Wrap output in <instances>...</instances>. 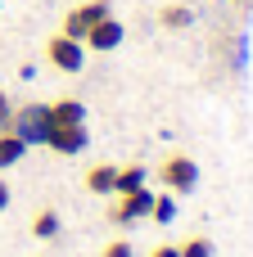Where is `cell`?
Segmentation results:
<instances>
[{
  "label": "cell",
  "mask_w": 253,
  "mask_h": 257,
  "mask_svg": "<svg viewBox=\"0 0 253 257\" xmlns=\"http://www.w3.org/2000/svg\"><path fill=\"white\" fill-rule=\"evenodd\" d=\"M9 131L27 145H45L50 136V104H23L14 117H9Z\"/></svg>",
  "instance_id": "obj_1"
},
{
  "label": "cell",
  "mask_w": 253,
  "mask_h": 257,
  "mask_svg": "<svg viewBox=\"0 0 253 257\" xmlns=\"http://www.w3.org/2000/svg\"><path fill=\"white\" fill-rule=\"evenodd\" d=\"M158 181H163L172 194H190V190L199 185V163H195L190 154H167L163 167H158Z\"/></svg>",
  "instance_id": "obj_2"
},
{
  "label": "cell",
  "mask_w": 253,
  "mask_h": 257,
  "mask_svg": "<svg viewBox=\"0 0 253 257\" xmlns=\"http://www.w3.org/2000/svg\"><path fill=\"white\" fill-rule=\"evenodd\" d=\"M100 18H109V0H81V5H72V9L63 14V36L86 41V32H91Z\"/></svg>",
  "instance_id": "obj_3"
},
{
  "label": "cell",
  "mask_w": 253,
  "mask_h": 257,
  "mask_svg": "<svg viewBox=\"0 0 253 257\" xmlns=\"http://www.w3.org/2000/svg\"><path fill=\"white\" fill-rule=\"evenodd\" d=\"M149 208H154V190L140 185V190H131V194H118V203L109 208V221H113V226H131V221H145Z\"/></svg>",
  "instance_id": "obj_4"
},
{
  "label": "cell",
  "mask_w": 253,
  "mask_h": 257,
  "mask_svg": "<svg viewBox=\"0 0 253 257\" xmlns=\"http://www.w3.org/2000/svg\"><path fill=\"white\" fill-rule=\"evenodd\" d=\"M45 59H50V68H59V72H81V63H86V45L59 32V36L45 41Z\"/></svg>",
  "instance_id": "obj_5"
},
{
  "label": "cell",
  "mask_w": 253,
  "mask_h": 257,
  "mask_svg": "<svg viewBox=\"0 0 253 257\" xmlns=\"http://www.w3.org/2000/svg\"><path fill=\"white\" fill-rule=\"evenodd\" d=\"M45 145H50L54 154H81V149L91 145V136H86V122H81V126H50Z\"/></svg>",
  "instance_id": "obj_6"
},
{
  "label": "cell",
  "mask_w": 253,
  "mask_h": 257,
  "mask_svg": "<svg viewBox=\"0 0 253 257\" xmlns=\"http://www.w3.org/2000/svg\"><path fill=\"white\" fill-rule=\"evenodd\" d=\"M81 45H86V50H118V45H122V23H118L113 14H109V18H100V23L86 32V41H81Z\"/></svg>",
  "instance_id": "obj_7"
},
{
  "label": "cell",
  "mask_w": 253,
  "mask_h": 257,
  "mask_svg": "<svg viewBox=\"0 0 253 257\" xmlns=\"http://www.w3.org/2000/svg\"><path fill=\"white\" fill-rule=\"evenodd\" d=\"M86 122V104L81 99H54L50 104V126H81Z\"/></svg>",
  "instance_id": "obj_8"
},
{
  "label": "cell",
  "mask_w": 253,
  "mask_h": 257,
  "mask_svg": "<svg viewBox=\"0 0 253 257\" xmlns=\"http://www.w3.org/2000/svg\"><path fill=\"white\" fill-rule=\"evenodd\" d=\"M113 181H118V167L113 163H95L86 172V190L91 194H113Z\"/></svg>",
  "instance_id": "obj_9"
},
{
  "label": "cell",
  "mask_w": 253,
  "mask_h": 257,
  "mask_svg": "<svg viewBox=\"0 0 253 257\" xmlns=\"http://www.w3.org/2000/svg\"><path fill=\"white\" fill-rule=\"evenodd\" d=\"M32 235H36V239H45V244H50V239H59V235H63L59 212H54V208H41V212L32 217Z\"/></svg>",
  "instance_id": "obj_10"
},
{
  "label": "cell",
  "mask_w": 253,
  "mask_h": 257,
  "mask_svg": "<svg viewBox=\"0 0 253 257\" xmlns=\"http://www.w3.org/2000/svg\"><path fill=\"white\" fill-rule=\"evenodd\" d=\"M23 154H27V140H18L14 131H0V172L23 163Z\"/></svg>",
  "instance_id": "obj_11"
},
{
  "label": "cell",
  "mask_w": 253,
  "mask_h": 257,
  "mask_svg": "<svg viewBox=\"0 0 253 257\" xmlns=\"http://www.w3.org/2000/svg\"><path fill=\"white\" fill-rule=\"evenodd\" d=\"M158 23L172 27V32H181V27L195 23V9H190V5H163V9H158Z\"/></svg>",
  "instance_id": "obj_12"
},
{
  "label": "cell",
  "mask_w": 253,
  "mask_h": 257,
  "mask_svg": "<svg viewBox=\"0 0 253 257\" xmlns=\"http://www.w3.org/2000/svg\"><path fill=\"white\" fill-rule=\"evenodd\" d=\"M140 185H145V167H140V163H131V167H118L113 199H118V194H131V190H140Z\"/></svg>",
  "instance_id": "obj_13"
},
{
  "label": "cell",
  "mask_w": 253,
  "mask_h": 257,
  "mask_svg": "<svg viewBox=\"0 0 253 257\" xmlns=\"http://www.w3.org/2000/svg\"><path fill=\"white\" fill-rule=\"evenodd\" d=\"M149 221H158V226H172V221H177V194H172V190H167V194H154Z\"/></svg>",
  "instance_id": "obj_14"
},
{
  "label": "cell",
  "mask_w": 253,
  "mask_h": 257,
  "mask_svg": "<svg viewBox=\"0 0 253 257\" xmlns=\"http://www.w3.org/2000/svg\"><path fill=\"white\" fill-rule=\"evenodd\" d=\"M177 253L181 257H213V239L208 235H190V239L177 244Z\"/></svg>",
  "instance_id": "obj_15"
},
{
  "label": "cell",
  "mask_w": 253,
  "mask_h": 257,
  "mask_svg": "<svg viewBox=\"0 0 253 257\" xmlns=\"http://www.w3.org/2000/svg\"><path fill=\"white\" fill-rule=\"evenodd\" d=\"M100 257H136V248H131V239H109L100 248Z\"/></svg>",
  "instance_id": "obj_16"
},
{
  "label": "cell",
  "mask_w": 253,
  "mask_h": 257,
  "mask_svg": "<svg viewBox=\"0 0 253 257\" xmlns=\"http://www.w3.org/2000/svg\"><path fill=\"white\" fill-rule=\"evenodd\" d=\"M9 117H14V108H9V99H5V90H0V131H9Z\"/></svg>",
  "instance_id": "obj_17"
},
{
  "label": "cell",
  "mask_w": 253,
  "mask_h": 257,
  "mask_svg": "<svg viewBox=\"0 0 253 257\" xmlns=\"http://www.w3.org/2000/svg\"><path fill=\"white\" fill-rule=\"evenodd\" d=\"M149 257H181V253H177V244H158Z\"/></svg>",
  "instance_id": "obj_18"
},
{
  "label": "cell",
  "mask_w": 253,
  "mask_h": 257,
  "mask_svg": "<svg viewBox=\"0 0 253 257\" xmlns=\"http://www.w3.org/2000/svg\"><path fill=\"white\" fill-rule=\"evenodd\" d=\"M5 208H9V185L0 181V212H5Z\"/></svg>",
  "instance_id": "obj_19"
},
{
  "label": "cell",
  "mask_w": 253,
  "mask_h": 257,
  "mask_svg": "<svg viewBox=\"0 0 253 257\" xmlns=\"http://www.w3.org/2000/svg\"><path fill=\"white\" fill-rule=\"evenodd\" d=\"M240 5H244V0H240Z\"/></svg>",
  "instance_id": "obj_20"
}]
</instances>
